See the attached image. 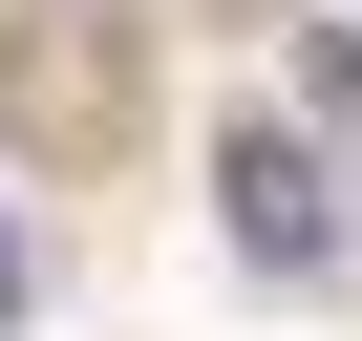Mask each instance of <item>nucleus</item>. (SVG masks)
Listing matches in <instances>:
<instances>
[{
    "label": "nucleus",
    "mask_w": 362,
    "mask_h": 341,
    "mask_svg": "<svg viewBox=\"0 0 362 341\" xmlns=\"http://www.w3.org/2000/svg\"><path fill=\"white\" fill-rule=\"evenodd\" d=\"M214 192H235V256H256V277H320V256H341V192H320V149H298V128H235V149H214Z\"/></svg>",
    "instance_id": "2"
},
{
    "label": "nucleus",
    "mask_w": 362,
    "mask_h": 341,
    "mask_svg": "<svg viewBox=\"0 0 362 341\" xmlns=\"http://www.w3.org/2000/svg\"><path fill=\"white\" fill-rule=\"evenodd\" d=\"M22 299H43V235H22V214H0V320H22Z\"/></svg>",
    "instance_id": "4"
},
{
    "label": "nucleus",
    "mask_w": 362,
    "mask_h": 341,
    "mask_svg": "<svg viewBox=\"0 0 362 341\" xmlns=\"http://www.w3.org/2000/svg\"><path fill=\"white\" fill-rule=\"evenodd\" d=\"M0 149L22 170H128L149 149V0H22L0 22Z\"/></svg>",
    "instance_id": "1"
},
{
    "label": "nucleus",
    "mask_w": 362,
    "mask_h": 341,
    "mask_svg": "<svg viewBox=\"0 0 362 341\" xmlns=\"http://www.w3.org/2000/svg\"><path fill=\"white\" fill-rule=\"evenodd\" d=\"M298 107H320V149H362V22H298Z\"/></svg>",
    "instance_id": "3"
}]
</instances>
